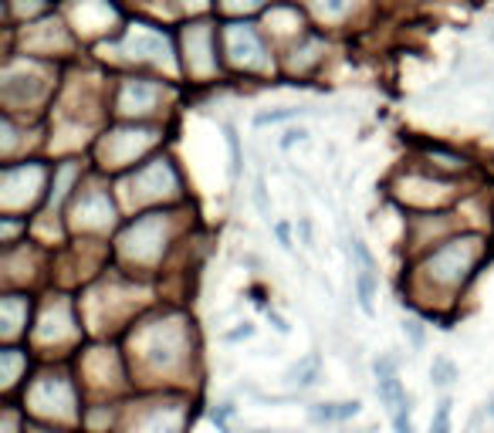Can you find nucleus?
<instances>
[{
    "instance_id": "1",
    "label": "nucleus",
    "mask_w": 494,
    "mask_h": 433,
    "mask_svg": "<svg viewBox=\"0 0 494 433\" xmlns=\"http://www.w3.org/2000/svg\"><path fill=\"white\" fill-rule=\"evenodd\" d=\"M478 248H481L478 237H464V241H450V244H444V248L427 261L430 278L440 281V284H457V281L467 275V267L474 264Z\"/></svg>"
},
{
    "instance_id": "2",
    "label": "nucleus",
    "mask_w": 494,
    "mask_h": 433,
    "mask_svg": "<svg viewBox=\"0 0 494 433\" xmlns=\"http://www.w3.org/2000/svg\"><path fill=\"white\" fill-rule=\"evenodd\" d=\"M227 51H231L234 64H244V68H261L264 64V47L258 41V34L251 31L247 24H231V31H227Z\"/></svg>"
},
{
    "instance_id": "3",
    "label": "nucleus",
    "mask_w": 494,
    "mask_h": 433,
    "mask_svg": "<svg viewBox=\"0 0 494 433\" xmlns=\"http://www.w3.org/2000/svg\"><path fill=\"white\" fill-rule=\"evenodd\" d=\"M122 51L129 58H142V62H159V58H166V37L156 31H136L129 41L122 45Z\"/></svg>"
},
{
    "instance_id": "4",
    "label": "nucleus",
    "mask_w": 494,
    "mask_h": 433,
    "mask_svg": "<svg viewBox=\"0 0 494 433\" xmlns=\"http://www.w3.org/2000/svg\"><path fill=\"white\" fill-rule=\"evenodd\" d=\"M159 98V88L153 81H125L119 95V112H149Z\"/></svg>"
},
{
    "instance_id": "5",
    "label": "nucleus",
    "mask_w": 494,
    "mask_h": 433,
    "mask_svg": "<svg viewBox=\"0 0 494 433\" xmlns=\"http://www.w3.org/2000/svg\"><path fill=\"white\" fill-rule=\"evenodd\" d=\"M285 379L294 383V386H315L322 379V359L318 356H305L301 362H294L285 369Z\"/></svg>"
},
{
    "instance_id": "6",
    "label": "nucleus",
    "mask_w": 494,
    "mask_h": 433,
    "mask_svg": "<svg viewBox=\"0 0 494 433\" xmlns=\"http://www.w3.org/2000/svg\"><path fill=\"white\" fill-rule=\"evenodd\" d=\"M355 298H359V308L362 315H376V267H359L355 271Z\"/></svg>"
},
{
    "instance_id": "7",
    "label": "nucleus",
    "mask_w": 494,
    "mask_h": 433,
    "mask_svg": "<svg viewBox=\"0 0 494 433\" xmlns=\"http://www.w3.org/2000/svg\"><path fill=\"white\" fill-rule=\"evenodd\" d=\"M376 393H379V403L386 406L389 413L406 403V389H403L400 376H386V379H376Z\"/></svg>"
},
{
    "instance_id": "8",
    "label": "nucleus",
    "mask_w": 494,
    "mask_h": 433,
    "mask_svg": "<svg viewBox=\"0 0 494 433\" xmlns=\"http://www.w3.org/2000/svg\"><path fill=\"white\" fill-rule=\"evenodd\" d=\"M81 214H85L88 224H112V203L102 193H88L85 203H81Z\"/></svg>"
},
{
    "instance_id": "9",
    "label": "nucleus",
    "mask_w": 494,
    "mask_h": 433,
    "mask_svg": "<svg viewBox=\"0 0 494 433\" xmlns=\"http://www.w3.org/2000/svg\"><path fill=\"white\" fill-rule=\"evenodd\" d=\"M454 379H457V366H454V359H447V356L433 359V366H430V383H433V386L447 389Z\"/></svg>"
},
{
    "instance_id": "10",
    "label": "nucleus",
    "mask_w": 494,
    "mask_h": 433,
    "mask_svg": "<svg viewBox=\"0 0 494 433\" xmlns=\"http://www.w3.org/2000/svg\"><path fill=\"white\" fill-rule=\"evenodd\" d=\"M349 7H352V0H311V11H315L318 17H325V21L342 17Z\"/></svg>"
},
{
    "instance_id": "11",
    "label": "nucleus",
    "mask_w": 494,
    "mask_h": 433,
    "mask_svg": "<svg viewBox=\"0 0 494 433\" xmlns=\"http://www.w3.org/2000/svg\"><path fill=\"white\" fill-rule=\"evenodd\" d=\"M450 413H454V400H450V396H444V400L437 403V410H433L430 433H450Z\"/></svg>"
},
{
    "instance_id": "12",
    "label": "nucleus",
    "mask_w": 494,
    "mask_h": 433,
    "mask_svg": "<svg viewBox=\"0 0 494 433\" xmlns=\"http://www.w3.org/2000/svg\"><path fill=\"white\" fill-rule=\"evenodd\" d=\"M309 108H278V112H261L258 119H254V125L258 129H264V125H278V122H288V119H298V115H305Z\"/></svg>"
},
{
    "instance_id": "13",
    "label": "nucleus",
    "mask_w": 494,
    "mask_h": 433,
    "mask_svg": "<svg viewBox=\"0 0 494 433\" xmlns=\"http://www.w3.org/2000/svg\"><path fill=\"white\" fill-rule=\"evenodd\" d=\"M309 417L311 423H339V403H311Z\"/></svg>"
},
{
    "instance_id": "14",
    "label": "nucleus",
    "mask_w": 494,
    "mask_h": 433,
    "mask_svg": "<svg viewBox=\"0 0 494 433\" xmlns=\"http://www.w3.org/2000/svg\"><path fill=\"white\" fill-rule=\"evenodd\" d=\"M410 410H413V396H406V403L393 410V430H396V433H413V420H410Z\"/></svg>"
},
{
    "instance_id": "15",
    "label": "nucleus",
    "mask_w": 494,
    "mask_h": 433,
    "mask_svg": "<svg viewBox=\"0 0 494 433\" xmlns=\"http://www.w3.org/2000/svg\"><path fill=\"white\" fill-rule=\"evenodd\" d=\"M224 136H227V153H231V176L237 180V176H241V139H237L234 125L224 129Z\"/></svg>"
},
{
    "instance_id": "16",
    "label": "nucleus",
    "mask_w": 494,
    "mask_h": 433,
    "mask_svg": "<svg viewBox=\"0 0 494 433\" xmlns=\"http://www.w3.org/2000/svg\"><path fill=\"white\" fill-rule=\"evenodd\" d=\"M254 207H258V214L264 220H271V197H268V183H264V176L254 180Z\"/></svg>"
},
{
    "instance_id": "17",
    "label": "nucleus",
    "mask_w": 494,
    "mask_h": 433,
    "mask_svg": "<svg viewBox=\"0 0 494 433\" xmlns=\"http://www.w3.org/2000/svg\"><path fill=\"white\" fill-rule=\"evenodd\" d=\"M403 335L410 339L413 349H423V339H427V335H423V325H420L417 318H403Z\"/></svg>"
},
{
    "instance_id": "18",
    "label": "nucleus",
    "mask_w": 494,
    "mask_h": 433,
    "mask_svg": "<svg viewBox=\"0 0 494 433\" xmlns=\"http://www.w3.org/2000/svg\"><path fill=\"white\" fill-rule=\"evenodd\" d=\"M372 372H376V379L396 376V359H393V356H379L376 362H372Z\"/></svg>"
},
{
    "instance_id": "19",
    "label": "nucleus",
    "mask_w": 494,
    "mask_h": 433,
    "mask_svg": "<svg viewBox=\"0 0 494 433\" xmlns=\"http://www.w3.org/2000/svg\"><path fill=\"white\" fill-rule=\"evenodd\" d=\"M244 339H254V325L244 322L241 328H234V332H224V342H244Z\"/></svg>"
},
{
    "instance_id": "20",
    "label": "nucleus",
    "mask_w": 494,
    "mask_h": 433,
    "mask_svg": "<svg viewBox=\"0 0 494 433\" xmlns=\"http://www.w3.org/2000/svg\"><path fill=\"white\" fill-rule=\"evenodd\" d=\"M359 410H362V403H359V400H345V403H339V423H345V420L359 417Z\"/></svg>"
},
{
    "instance_id": "21",
    "label": "nucleus",
    "mask_w": 494,
    "mask_h": 433,
    "mask_svg": "<svg viewBox=\"0 0 494 433\" xmlns=\"http://www.w3.org/2000/svg\"><path fill=\"white\" fill-rule=\"evenodd\" d=\"M309 139V132H305V129H288V132H285V139H281V149H292L294 142H305Z\"/></svg>"
},
{
    "instance_id": "22",
    "label": "nucleus",
    "mask_w": 494,
    "mask_h": 433,
    "mask_svg": "<svg viewBox=\"0 0 494 433\" xmlns=\"http://www.w3.org/2000/svg\"><path fill=\"white\" fill-rule=\"evenodd\" d=\"M268 322H271V325H275V328H278V332H281V335H288V332H292V325H288V322H285V318H281V315H278V311H268Z\"/></svg>"
},
{
    "instance_id": "23",
    "label": "nucleus",
    "mask_w": 494,
    "mask_h": 433,
    "mask_svg": "<svg viewBox=\"0 0 494 433\" xmlns=\"http://www.w3.org/2000/svg\"><path fill=\"white\" fill-rule=\"evenodd\" d=\"M275 231H278V241H281V248H285V250H292V237H288V224H278V227H275Z\"/></svg>"
},
{
    "instance_id": "24",
    "label": "nucleus",
    "mask_w": 494,
    "mask_h": 433,
    "mask_svg": "<svg viewBox=\"0 0 494 433\" xmlns=\"http://www.w3.org/2000/svg\"><path fill=\"white\" fill-rule=\"evenodd\" d=\"M261 0H227V7H258Z\"/></svg>"
},
{
    "instance_id": "25",
    "label": "nucleus",
    "mask_w": 494,
    "mask_h": 433,
    "mask_svg": "<svg viewBox=\"0 0 494 433\" xmlns=\"http://www.w3.org/2000/svg\"><path fill=\"white\" fill-rule=\"evenodd\" d=\"M247 433H281V430H268V427H254V430H247Z\"/></svg>"
},
{
    "instance_id": "26",
    "label": "nucleus",
    "mask_w": 494,
    "mask_h": 433,
    "mask_svg": "<svg viewBox=\"0 0 494 433\" xmlns=\"http://www.w3.org/2000/svg\"><path fill=\"white\" fill-rule=\"evenodd\" d=\"M491 41H494V31H491Z\"/></svg>"
}]
</instances>
